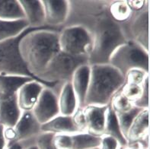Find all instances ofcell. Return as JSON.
Returning <instances> with one entry per match:
<instances>
[{"instance_id": "9c48e42d", "label": "cell", "mask_w": 150, "mask_h": 149, "mask_svg": "<svg viewBox=\"0 0 150 149\" xmlns=\"http://www.w3.org/2000/svg\"><path fill=\"white\" fill-rule=\"evenodd\" d=\"M126 23H129L128 28L124 30L127 38L149 50V6L139 12H133L131 18Z\"/></svg>"}, {"instance_id": "5b68a950", "label": "cell", "mask_w": 150, "mask_h": 149, "mask_svg": "<svg viewBox=\"0 0 150 149\" xmlns=\"http://www.w3.org/2000/svg\"><path fill=\"white\" fill-rule=\"evenodd\" d=\"M93 34L85 26L71 25L59 32L61 52L76 57H88L92 48Z\"/></svg>"}, {"instance_id": "277c9868", "label": "cell", "mask_w": 150, "mask_h": 149, "mask_svg": "<svg viewBox=\"0 0 150 149\" xmlns=\"http://www.w3.org/2000/svg\"><path fill=\"white\" fill-rule=\"evenodd\" d=\"M149 62L148 49L134 40H127L113 53L109 64L124 76L131 68H140L149 72Z\"/></svg>"}, {"instance_id": "4dcf8cb0", "label": "cell", "mask_w": 150, "mask_h": 149, "mask_svg": "<svg viewBox=\"0 0 150 149\" xmlns=\"http://www.w3.org/2000/svg\"><path fill=\"white\" fill-rule=\"evenodd\" d=\"M143 86V93L140 98L135 102L133 105L140 108V109H149V77L142 85Z\"/></svg>"}, {"instance_id": "ffe728a7", "label": "cell", "mask_w": 150, "mask_h": 149, "mask_svg": "<svg viewBox=\"0 0 150 149\" xmlns=\"http://www.w3.org/2000/svg\"><path fill=\"white\" fill-rule=\"evenodd\" d=\"M29 28L25 19L14 21L0 19V44L17 37Z\"/></svg>"}, {"instance_id": "484cf974", "label": "cell", "mask_w": 150, "mask_h": 149, "mask_svg": "<svg viewBox=\"0 0 150 149\" xmlns=\"http://www.w3.org/2000/svg\"><path fill=\"white\" fill-rule=\"evenodd\" d=\"M110 106L115 113H125L134 107L133 103L126 98L120 91L113 97L110 102Z\"/></svg>"}, {"instance_id": "8d00e7d4", "label": "cell", "mask_w": 150, "mask_h": 149, "mask_svg": "<svg viewBox=\"0 0 150 149\" xmlns=\"http://www.w3.org/2000/svg\"><path fill=\"white\" fill-rule=\"evenodd\" d=\"M24 149H38V148H37L36 145H35V143L34 144H31V145H30L27 146V147H25Z\"/></svg>"}, {"instance_id": "30bf717a", "label": "cell", "mask_w": 150, "mask_h": 149, "mask_svg": "<svg viewBox=\"0 0 150 149\" xmlns=\"http://www.w3.org/2000/svg\"><path fill=\"white\" fill-rule=\"evenodd\" d=\"M31 111L40 125L46 123L59 114L58 95L45 87Z\"/></svg>"}, {"instance_id": "d4e9b609", "label": "cell", "mask_w": 150, "mask_h": 149, "mask_svg": "<svg viewBox=\"0 0 150 149\" xmlns=\"http://www.w3.org/2000/svg\"><path fill=\"white\" fill-rule=\"evenodd\" d=\"M142 110H143V109H140V108L134 106L131 109H129V111L122 113H116L118 123H119V126H120L122 133H123L124 136L125 137V138L127 133L129 127H130L132 123H133V121L134 120L136 117Z\"/></svg>"}, {"instance_id": "d6986e66", "label": "cell", "mask_w": 150, "mask_h": 149, "mask_svg": "<svg viewBox=\"0 0 150 149\" xmlns=\"http://www.w3.org/2000/svg\"><path fill=\"white\" fill-rule=\"evenodd\" d=\"M59 114L72 117L79 108L78 100L70 81L63 85L58 95Z\"/></svg>"}, {"instance_id": "ac0fdd59", "label": "cell", "mask_w": 150, "mask_h": 149, "mask_svg": "<svg viewBox=\"0 0 150 149\" xmlns=\"http://www.w3.org/2000/svg\"><path fill=\"white\" fill-rule=\"evenodd\" d=\"M17 96L0 99V126L3 128L14 126L21 115Z\"/></svg>"}, {"instance_id": "f1b7e54d", "label": "cell", "mask_w": 150, "mask_h": 149, "mask_svg": "<svg viewBox=\"0 0 150 149\" xmlns=\"http://www.w3.org/2000/svg\"><path fill=\"white\" fill-rule=\"evenodd\" d=\"M54 135L47 132H41L36 138L35 145L38 149H55L53 144Z\"/></svg>"}, {"instance_id": "7402d4cb", "label": "cell", "mask_w": 150, "mask_h": 149, "mask_svg": "<svg viewBox=\"0 0 150 149\" xmlns=\"http://www.w3.org/2000/svg\"><path fill=\"white\" fill-rule=\"evenodd\" d=\"M72 149H100L101 137L86 132L70 135Z\"/></svg>"}, {"instance_id": "7a4b0ae2", "label": "cell", "mask_w": 150, "mask_h": 149, "mask_svg": "<svg viewBox=\"0 0 150 149\" xmlns=\"http://www.w3.org/2000/svg\"><path fill=\"white\" fill-rule=\"evenodd\" d=\"M93 44L88 65L109 64L114 51L128 40L121 25L110 18L108 13L98 18L94 24Z\"/></svg>"}, {"instance_id": "f546056e", "label": "cell", "mask_w": 150, "mask_h": 149, "mask_svg": "<svg viewBox=\"0 0 150 149\" xmlns=\"http://www.w3.org/2000/svg\"><path fill=\"white\" fill-rule=\"evenodd\" d=\"M53 144L55 149H72L70 135H54Z\"/></svg>"}, {"instance_id": "836d02e7", "label": "cell", "mask_w": 150, "mask_h": 149, "mask_svg": "<svg viewBox=\"0 0 150 149\" xmlns=\"http://www.w3.org/2000/svg\"><path fill=\"white\" fill-rule=\"evenodd\" d=\"M129 8L133 12H139L149 6V2L146 0H126Z\"/></svg>"}, {"instance_id": "2e32d148", "label": "cell", "mask_w": 150, "mask_h": 149, "mask_svg": "<svg viewBox=\"0 0 150 149\" xmlns=\"http://www.w3.org/2000/svg\"><path fill=\"white\" fill-rule=\"evenodd\" d=\"M41 132L53 135H72L81 132L73 123L72 117L59 114L40 126Z\"/></svg>"}, {"instance_id": "44dd1931", "label": "cell", "mask_w": 150, "mask_h": 149, "mask_svg": "<svg viewBox=\"0 0 150 149\" xmlns=\"http://www.w3.org/2000/svg\"><path fill=\"white\" fill-rule=\"evenodd\" d=\"M103 136H110L114 139H116L119 143L120 148H126L127 146V142L122 133L118 123L116 113H114L112 108L110 107V104L108 106V109H107L105 131Z\"/></svg>"}, {"instance_id": "d590c367", "label": "cell", "mask_w": 150, "mask_h": 149, "mask_svg": "<svg viewBox=\"0 0 150 149\" xmlns=\"http://www.w3.org/2000/svg\"><path fill=\"white\" fill-rule=\"evenodd\" d=\"M6 147V140H5L3 136V127L0 126V149H5Z\"/></svg>"}, {"instance_id": "83f0119b", "label": "cell", "mask_w": 150, "mask_h": 149, "mask_svg": "<svg viewBox=\"0 0 150 149\" xmlns=\"http://www.w3.org/2000/svg\"><path fill=\"white\" fill-rule=\"evenodd\" d=\"M120 93L131 101L133 104L140 98L143 93V86L142 85H131V84H124V85L120 90Z\"/></svg>"}, {"instance_id": "3957f363", "label": "cell", "mask_w": 150, "mask_h": 149, "mask_svg": "<svg viewBox=\"0 0 150 149\" xmlns=\"http://www.w3.org/2000/svg\"><path fill=\"white\" fill-rule=\"evenodd\" d=\"M90 66L91 76L85 106L108 105L125 84L124 76L110 64Z\"/></svg>"}, {"instance_id": "9a60e30c", "label": "cell", "mask_w": 150, "mask_h": 149, "mask_svg": "<svg viewBox=\"0 0 150 149\" xmlns=\"http://www.w3.org/2000/svg\"><path fill=\"white\" fill-rule=\"evenodd\" d=\"M91 76V66L84 64L76 68L72 76L70 82L78 100L79 107H85V101L87 95Z\"/></svg>"}, {"instance_id": "4fadbf2b", "label": "cell", "mask_w": 150, "mask_h": 149, "mask_svg": "<svg viewBox=\"0 0 150 149\" xmlns=\"http://www.w3.org/2000/svg\"><path fill=\"white\" fill-rule=\"evenodd\" d=\"M45 88L38 81L32 80L25 83L17 93V102L21 111H31Z\"/></svg>"}, {"instance_id": "1f68e13d", "label": "cell", "mask_w": 150, "mask_h": 149, "mask_svg": "<svg viewBox=\"0 0 150 149\" xmlns=\"http://www.w3.org/2000/svg\"><path fill=\"white\" fill-rule=\"evenodd\" d=\"M72 118L73 123L76 125V126L79 129L80 132H86V121H85V117L82 112V108L79 107L74 114L72 116Z\"/></svg>"}, {"instance_id": "e0dca14e", "label": "cell", "mask_w": 150, "mask_h": 149, "mask_svg": "<svg viewBox=\"0 0 150 149\" xmlns=\"http://www.w3.org/2000/svg\"><path fill=\"white\" fill-rule=\"evenodd\" d=\"M30 28L45 25L44 9L41 0H18Z\"/></svg>"}, {"instance_id": "d6a6232c", "label": "cell", "mask_w": 150, "mask_h": 149, "mask_svg": "<svg viewBox=\"0 0 150 149\" xmlns=\"http://www.w3.org/2000/svg\"><path fill=\"white\" fill-rule=\"evenodd\" d=\"M120 145L116 139L108 136L101 137V143L100 149H119Z\"/></svg>"}, {"instance_id": "603a6c76", "label": "cell", "mask_w": 150, "mask_h": 149, "mask_svg": "<svg viewBox=\"0 0 150 149\" xmlns=\"http://www.w3.org/2000/svg\"><path fill=\"white\" fill-rule=\"evenodd\" d=\"M108 8V13L115 22L123 25L131 18L133 11L128 6L127 1H113Z\"/></svg>"}, {"instance_id": "52a82bcc", "label": "cell", "mask_w": 150, "mask_h": 149, "mask_svg": "<svg viewBox=\"0 0 150 149\" xmlns=\"http://www.w3.org/2000/svg\"><path fill=\"white\" fill-rule=\"evenodd\" d=\"M40 126L32 111H22L14 126L3 128L6 146L35 139L41 133Z\"/></svg>"}, {"instance_id": "ba28073f", "label": "cell", "mask_w": 150, "mask_h": 149, "mask_svg": "<svg viewBox=\"0 0 150 149\" xmlns=\"http://www.w3.org/2000/svg\"><path fill=\"white\" fill-rule=\"evenodd\" d=\"M149 109H143L133 121L126 140L129 148L149 149Z\"/></svg>"}, {"instance_id": "8992f818", "label": "cell", "mask_w": 150, "mask_h": 149, "mask_svg": "<svg viewBox=\"0 0 150 149\" xmlns=\"http://www.w3.org/2000/svg\"><path fill=\"white\" fill-rule=\"evenodd\" d=\"M84 64H88V57L72 56L59 51L38 78L47 83L64 84L70 81L76 68Z\"/></svg>"}, {"instance_id": "8fae6325", "label": "cell", "mask_w": 150, "mask_h": 149, "mask_svg": "<svg viewBox=\"0 0 150 149\" xmlns=\"http://www.w3.org/2000/svg\"><path fill=\"white\" fill-rule=\"evenodd\" d=\"M44 9L45 25L57 27L67 22L70 14V1L41 0Z\"/></svg>"}, {"instance_id": "4316f807", "label": "cell", "mask_w": 150, "mask_h": 149, "mask_svg": "<svg viewBox=\"0 0 150 149\" xmlns=\"http://www.w3.org/2000/svg\"><path fill=\"white\" fill-rule=\"evenodd\" d=\"M149 77V72L140 68H131L124 75L125 84L141 85Z\"/></svg>"}, {"instance_id": "6da1fadb", "label": "cell", "mask_w": 150, "mask_h": 149, "mask_svg": "<svg viewBox=\"0 0 150 149\" xmlns=\"http://www.w3.org/2000/svg\"><path fill=\"white\" fill-rule=\"evenodd\" d=\"M59 51V32L55 30L30 31L18 44V52L23 64L36 78Z\"/></svg>"}, {"instance_id": "7c38bea8", "label": "cell", "mask_w": 150, "mask_h": 149, "mask_svg": "<svg viewBox=\"0 0 150 149\" xmlns=\"http://www.w3.org/2000/svg\"><path fill=\"white\" fill-rule=\"evenodd\" d=\"M108 106L86 105L82 107L86 132L98 137L104 135Z\"/></svg>"}, {"instance_id": "e575fe53", "label": "cell", "mask_w": 150, "mask_h": 149, "mask_svg": "<svg viewBox=\"0 0 150 149\" xmlns=\"http://www.w3.org/2000/svg\"><path fill=\"white\" fill-rule=\"evenodd\" d=\"M35 140H36V138L35 139L29 140V141H27V142H21V143L14 144V145H11L10 146H6L5 149H24L27 146L30 145L31 144L35 143Z\"/></svg>"}, {"instance_id": "cb8c5ba5", "label": "cell", "mask_w": 150, "mask_h": 149, "mask_svg": "<svg viewBox=\"0 0 150 149\" xmlns=\"http://www.w3.org/2000/svg\"><path fill=\"white\" fill-rule=\"evenodd\" d=\"M0 19L8 21L25 19L18 0H0Z\"/></svg>"}, {"instance_id": "74e56055", "label": "cell", "mask_w": 150, "mask_h": 149, "mask_svg": "<svg viewBox=\"0 0 150 149\" xmlns=\"http://www.w3.org/2000/svg\"><path fill=\"white\" fill-rule=\"evenodd\" d=\"M119 149H144V148H129V147H126V148H119Z\"/></svg>"}, {"instance_id": "5bb4252c", "label": "cell", "mask_w": 150, "mask_h": 149, "mask_svg": "<svg viewBox=\"0 0 150 149\" xmlns=\"http://www.w3.org/2000/svg\"><path fill=\"white\" fill-rule=\"evenodd\" d=\"M32 76L0 72V99L17 96L19 89L25 83L32 81Z\"/></svg>"}]
</instances>
